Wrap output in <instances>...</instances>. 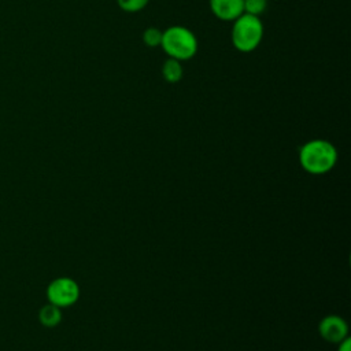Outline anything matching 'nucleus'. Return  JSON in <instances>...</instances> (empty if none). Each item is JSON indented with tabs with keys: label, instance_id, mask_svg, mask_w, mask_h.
<instances>
[{
	"label": "nucleus",
	"instance_id": "6",
	"mask_svg": "<svg viewBox=\"0 0 351 351\" xmlns=\"http://www.w3.org/2000/svg\"><path fill=\"white\" fill-rule=\"evenodd\" d=\"M211 12L221 21L233 22L239 18L243 10V0H208Z\"/></svg>",
	"mask_w": 351,
	"mask_h": 351
},
{
	"label": "nucleus",
	"instance_id": "3",
	"mask_svg": "<svg viewBox=\"0 0 351 351\" xmlns=\"http://www.w3.org/2000/svg\"><path fill=\"white\" fill-rule=\"evenodd\" d=\"M160 47L169 58L188 60L197 52V38L185 26H170L163 32Z\"/></svg>",
	"mask_w": 351,
	"mask_h": 351
},
{
	"label": "nucleus",
	"instance_id": "10",
	"mask_svg": "<svg viewBox=\"0 0 351 351\" xmlns=\"http://www.w3.org/2000/svg\"><path fill=\"white\" fill-rule=\"evenodd\" d=\"M267 7V0H243V10L245 14L261 16Z\"/></svg>",
	"mask_w": 351,
	"mask_h": 351
},
{
	"label": "nucleus",
	"instance_id": "4",
	"mask_svg": "<svg viewBox=\"0 0 351 351\" xmlns=\"http://www.w3.org/2000/svg\"><path fill=\"white\" fill-rule=\"evenodd\" d=\"M47 298L49 303L58 307H69L80 298L78 284L69 277L55 278L47 288Z\"/></svg>",
	"mask_w": 351,
	"mask_h": 351
},
{
	"label": "nucleus",
	"instance_id": "12",
	"mask_svg": "<svg viewBox=\"0 0 351 351\" xmlns=\"http://www.w3.org/2000/svg\"><path fill=\"white\" fill-rule=\"evenodd\" d=\"M350 344H351L350 339H348V337H346L344 340H341V341H340V347H339V350H337V351H350Z\"/></svg>",
	"mask_w": 351,
	"mask_h": 351
},
{
	"label": "nucleus",
	"instance_id": "2",
	"mask_svg": "<svg viewBox=\"0 0 351 351\" xmlns=\"http://www.w3.org/2000/svg\"><path fill=\"white\" fill-rule=\"evenodd\" d=\"M230 38L233 47L240 52L256 49L263 38V23L261 18L243 12L233 21Z\"/></svg>",
	"mask_w": 351,
	"mask_h": 351
},
{
	"label": "nucleus",
	"instance_id": "1",
	"mask_svg": "<svg viewBox=\"0 0 351 351\" xmlns=\"http://www.w3.org/2000/svg\"><path fill=\"white\" fill-rule=\"evenodd\" d=\"M337 159L336 148L332 143L315 138L303 144L299 149V162L310 174H325L333 169Z\"/></svg>",
	"mask_w": 351,
	"mask_h": 351
},
{
	"label": "nucleus",
	"instance_id": "5",
	"mask_svg": "<svg viewBox=\"0 0 351 351\" xmlns=\"http://www.w3.org/2000/svg\"><path fill=\"white\" fill-rule=\"evenodd\" d=\"M318 330L322 339L329 343H340L347 337L348 326L347 322L339 315H326L321 319Z\"/></svg>",
	"mask_w": 351,
	"mask_h": 351
},
{
	"label": "nucleus",
	"instance_id": "7",
	"mask_svg": "<svg viewBox=\"0 0 351 351\" xmlns=\"http://www.w3.org/2000/svg\"><path fill=\"white\" fill-rule=\"evenodd\" d=\"M182 74H184V70H182L180 60H176L171 58L165 60V63L162 66V75L167 82H170V84L178 82L182 78Z\"/></svg>",
	"mask_w": 351,
	"mask_h": 351
},
{
	"label": "nucleus",
	"instance_id": "11",
	"mask_svg": "<svg viewBox=\"0 0 351 351\" xmlns=\"http://www.w3.org/2000/svg\"><path fill=\"white\" fill-rule=\"evenodd\" d=\"M149 0H117L118 5L125 11V12H137L145 8Z\"/></svg>",
	"mask_w": 351,
	"mask_h": 351
},
{
	"label": "nucleus",
	"instance_id": "9",
	"mask_svg": "<svg viewBox=\"0 0 351 351\" xmlns=\"http://www.w3.org/2000/svg\"><path fill=\"white\" fill-rule=\"evenodd\" d=\"M162 36H163V32L159 30L158 27H147L143 33V41L145 43L147 47H151V48H155V47H160V43H162Z\"/></svg>",
	"mask_w": 351,
	"mask_h": 351
},
{
	"label": "nucleus",
	"instance_id": "8",
	"mask_svg": "<svg viewBox=\"0 0 351 351\" xmlns=\"http://www.w3.org/2000/svg\"><path fill=\"white\" fill-rule=\"evenodd\" d=\"M38 318L41 321V324L44 326H56L60 319H62V313H60V307L52 304V303H48L45 304L41 310H40V314H38Z\"/></svg>",
	"mask_w": 351,
	"mask_h": 351
}]
</instances>
